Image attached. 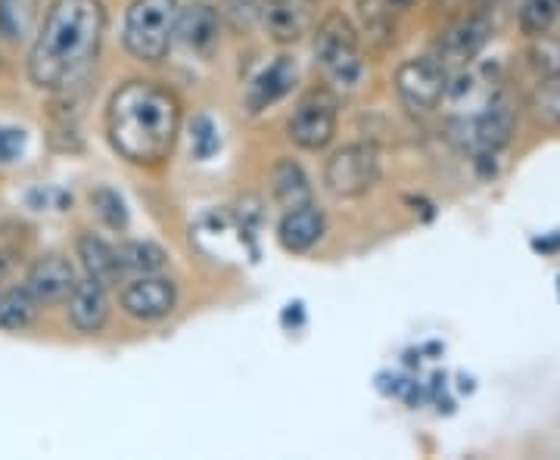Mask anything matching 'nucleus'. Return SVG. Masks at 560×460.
Instances as JSON below:
<instances>
[{"instance_id":"7","label":"nucleus","mask_w":560,"mask_h":460,"mask_svg":"<svg viewBox=\"0 0 560 460\" xmlns=\"http://www.w3.org/2000/svg\"><path fill=\"white\" fill-rule=\"evenodd\" d=\"M448 81H452V72L433 54L415 57L396 69V94L408 113L427 116V113L440 109V103L448 94Z\"/></svg>"},{"instance_id":"11","label":"nucleus","mask_w":560,"mask_h":460,"mask_svg":"<svg viewBox=\"0 0 560 460\" xmlns=\"http://www.w3.org/2000/svg\"><path fill=\"white\" fill-rule=\"evenodd\" d=\"M318 0H268L261 3L259 22L265 35L278 47H293L305 35H312L318 13H315Z\"/></svg>"},{"instance_id":"4","label":"nucleus","mask_w":560,"mask_h":460,"mask_svg":"<svg viewBox=\"0 0 560 460\" xmlns=\"http://www.w3.org/2000/svg\"><path fill=\"white\" fill-rule=\"evenodd\" d=\"M178 0H131L125 10L121 44L138 62L156 66L168 57L178 25Z\"/></svg>"},{"instance_id":"30","label":"nucleus","mask_w":560,"mask_h":460,"mask_svg":"<svg viewBox=\"0 0 560 460\" xmlns=\"http://www.w3.org/2000/svg\"><path fill=\"white\" fill-rule=\"evenodd\" d=\"M0 72H3V50H0Z\"/></svg>"},{"instance_id":"14","label":"nucleus","mask_w":560,"mask_h":460,"mask_svg":"<svg viewBox=\"0 0 560 460\" xmlns=\"http://www.w3.org/2000/svg\"><path fill=\"white\" fill-rule=\"evenodd\" d=\"M175 40L197 57H212V50L221 40V10L209 0H194L190 7H180Z\"/></svg>"},{"instance_id":"13","label":"nucleus","mask_w":560,"mask_h":460,"mask_svg":"<svg viewBox=\"0 0 560 460\" xmlns=\"http://www.w3.org/2000/svg\"><path fill=\"white\" fill-rule=\"evenodd\" d=\"M296 81H300V66H296V60L290 54H280V57H275L261 69L256 79L246 84L243 103H246V109L253 116H259L265 109L278 106L296 87Z\"/></svg>"},{"instance_id":"19","label":"nucleus","mask_w":560,"mask_h":460,"mask_svg":"<svg viewBox=\"0 0 560 460\" xmlns=\"http://www.w3.org/2000/svg\"><path fill=\"white\" fill-rule=\"evenodd\" d=\"M40 22V0H0V40L25 44L35 38Z\"/></svg>"},{"instance_id":"28","label":"nucleus","mask_w":560,"mask_h":460,"mask_svg":"<svg viewBox=\"0 0 560 460\" xmlns=\"http://www.w3.org/2000/svg\"><path fill=\"white\" fill-rule=\"evenodd\" d=\"M374 3H381L383 10H389L393 16H405V13L418 10L423 0H374Z\"/></svg>"},{"instance_id":"26","label":"nucleus","mask_w":560,"mask_h":460,"mask_svg":"<svg viewBox=\"0 0 560 460\" xmlns=\"http://www.w3.org/2000/svg\"><path fill=\"white\" fill-rule=\"evenodd\" d=\"M221 10V20L228 16V20H234V28H237V20H241L243 13V25L249 28L253 22H259V13H261V3L259 0H224V7Z\"/></svg>"},{"instance_id":"24","label":"nucleus","mask_w":560,"mask_h":460,"mask_svg":"<svg viewBox=\"0 0 560 460\" xmlns=\"http://www.w3.org/2000/svg\"><path fill=\"white\" fill-rule=\"evenodd\" d=\"M91 209L97 212V219H101L109 231H125V227H128V209H125V200H121L116 190L97 187V190L91 193Z\"/></svg>"},{"instance_id":"10","label":"nucleus","mask_w":560,"mask_h":460,"mask_svg":"<svg viewBox=\"0 0 560 460\" xmlns=\"http://www.w3.org/2000/svg\"><path fill=\"white\" fill-rule=\"evenodd\" d=\"M517 121H521L517 101H514L504 87H495L480 106L477 119L470 121V143H474L480 153L495 156V153H501L508 143L514 141Z\"/></svg>"},{"instance_id":"5","label":"nucleus","mask_w":560,"mask_h":460,"mask_svg":"<svg viewBox=\"0 0 560 460\" xmlns=\"http://www.w3.org/2000/svg\"><path fill=\"white\" fill-rule=\"evenodd\" d=\"M381 184V153L374 143H346L324 162V187L337 200H359Z\"/></svg>"},{"instance_id":"17","label":"nucleus","mask_w":560,"mask_h":460,"mask_svg":"<svg viewBox=\"0 0 560 460\" xmlns=\"http://www.w3.org/2000/svg\"><path fill=\"white\" fill-rule=\"evenodd\" d=\"M75 252H79L81 268H84V278H94V281L106 283V286H113V283L121 281L116 246L103 240L101 234L81 231L79 240H75Z\"/></svg>"},{"instance_id":"25","label":"nucleus","mask_w":560,"mask_h":460,"mask_svg":"<svg viewBox=\"0 0 560 460\" xmlns=\"http://www.w3.org/2000/svg\"><path fill=\"white\" fill-rule=\"evenodd\" d=\"M215 150H219V134H215V125H212L209 119L194 121V156H197V160H209Z\"/></svg>"},{"instance_id":"21","label":"nucleus","mask_w":560,"mask_h":460,"mask_svg":"<svg viewBox=\"0 0 560 460\" xmlns=\"http://www.w3.org/2000/svg\"><path fill=\"white\" fill-rule=\"evenodd\" d=\"M526 109L533 121L545 128V131H558L560 128V69L558 72H548L536 81L529 101H526Z\"/></svg>"},{"instance_id":"12","label":"nucleus","mask_w":560,"mask_h":460,"mask_svg":"<svg viewBox=\"0 0 560 460\" xmlns=\"http://www.w3.org/2000/svg\"><path fill=\"white\" fill-rule=\"evenodd\" d=\"M75 283H79L75 264L60 252H47V256L32 261L22 286L38 299V305H60V302L69 299Z\"/></svg>"},{"instance_id":"15","label":"nucleus","mask_w":560,"mask_h":460,"mask_svg":"<svg viewBox=\"0 0 560 460\" xmlns=\"http://www.w3.org/2000/svg\"><path fill=\"white\" fill-rule=\"evenodd\" d=\"M66 302H69V323L84 337L101 333L103 327L109 323L113 302H109V286L106 283L94 281V278H81Z\"/></svg>"},{"instance_id":"29","label":"nucleus","mask_w":560,"mask_h":460,"mask_svg":"<svg viewBox=\"0 0 560 460\" xmlns=\"http://www.w3.org/2000/svg\"><path fill=\"white\" fill-rule=\"evenodd\" d=\"M436 3H440L442 10H448V13H452V10H460L464 3H477V7H482L486 0H436ZM482 10H486V7H482Z\"/></svg>"},{"instance_id":"16","label":"nucleus","mask_w":560,"mask_h":460,"mask_svg":"<svg viewBox=\"0 0 560 460\" xmlns=\"http://www.w3.org/2000/svg\"><path fill=\"white\" fill-rule=\"evenodd\" d=\"M327 234V215L320 212L315 202L300 205V209H287L278 221V243L283 252L290 256H305L312 252Z\"/></svg>"},{"instance_id":"9","label":"nucleus","mask_w":560,"mask_h":460,"mask_svg":"<svg viewBox=\"0 0 560 460\" xmlns=\"http://www.w3.org/2000/svg\"><path fill=\"white\" fill-rule=\"evenodd\" d=\"M121 311L138 323H160L178 308V283L165 274H140L121 286Z\"/></svg>"},{"instance_id":"22","label":"nucleus","mask_w":560,"mask_h":460,"mask_svg":"<svg viewBox=\"0 0 560 460\" xmlns=\"http://www.w3.org/2000/svg\"><path fill=\"white\" fill-rule=\"evenodd\" d=\"M40 305L38 299L25 290V286H13L0 293V330L3 333H22L38 320Z\"/></svg>"},{"instance_id":"2","label":"nucleus","mask_w":560,"mask_h":460,"mask_svg":"<svg viewBox=\"0 0 560 460\" xmlns=\"http://www.w3.org/2000/svg\"><path fill=\"white\" fill-rule=\"evenodd\" d=\"M180 138V101L160 81L131 79L106 103V141L128 165L156 168Z\"/></svg>"},{"instance_id":"1","label":"nucleus","mask_w":560,"mask_h":460,"mask_svg":"<svg viewBox=\"0 0 560 460\" xmlns=\"http://www.w3.org/2000/svg\"><path fill=\"white\" fill-rule=\"evenodd\" d=\"M106 38L103 0H54L28 50V79L40 91L72 94L94 75Z\"/></svg>"},{"instance_id":"3","label":"nucleus","mask_w":560,"mask_h":460,"mask_svg":"<svg viewBox=\"0 0 560 460\" xmlns=\"http://www.w3.org/2000/svg\"><path fill=\"white\" fill-rule=\"evenodd\" d=\"M312 54L320 75L334 87H355L364 79V54H361L359 28L342 13H327L312 28Z\"/></svg>"},{"instance_id":"18","label":"nucleus","mask_w":560,"mask_h":460,"mask_svg":"<svg viewBox=\"0 0 560 460\" xmlns=\"http://www.w3.org/2000/svg\"><path fill=\"white\" fill-rule=\"evenodd\" d=\"M271 197H275V202H278L283 212L315 202L312 180H308V175H305V168H302L300 162L290 160V156L275 162V168H271Z\"/></svg>"},{"instance_id":"8","label":"nucleus","mask_w":560,"mask_h":460,"mask_svg":"<svg viewBox=\"0 0 560 460\" xmlns=\"http://www.w3.org/2000/svg\"><path fill=\"white\" fill-rule=\"evenodd\" d=\"M495 22L489 16V10L474 7L470 13L464 10L458 20L448 22V28L440 32V38L433 44V57L452 72V69H464L480 57L486 44L492 40Z\"/></svg>"},{"instance_id":"23","label":"nucleus","mask_w":560,"mask_h":460,"mask_svg":"<svg viewBox=\"0 0 560 460\" xmlns=\"http://www.w3.org/2000/svg\"><path fill=\"white\" fill-rule=\"evenodd\" d=\"M560 16V0H521L517 25L526 38H541L555 28Z\"/></svg>"},{"instance_id":"6","label":"nucleus","mask_w":560,"mask_h":460,"mask_svg":"<svg viewBox=\"0 0 560 460\" xmlns=\"http://www.w3.org/2000/svg\"><path fill=\"white\" fill-rule=\"evenodd\" d=\"M337 121H340V101L327 84H320L300 97L287 121V138L305 153H320L337 138Z\"/></svg>"},{"instance_id":"27","label":"nucleus","mask_w":560,"mask_h":460,"mask_svg":"<svg viewBox=\"0 0 560 460\" xmlns=\"http://www.w3.org/2000/svg\"><path fill=\"white\" fill-rule=\"evenodd\" d=\"M25 150V131L20 128H0V165L16 162Z\"/></svg>"},{"instance_id":"20","label":"nucleus","mask_w":560,"mask_h":460,"mask_svg":"<svg viewBox=\"0 0 560 460\" xmlns=\"http://www.w3.org/2000/svg\"><path fill=\"white\" fill-rule=\"evenodd\" d=\"M116 259H119L121 278L125 274L140 278V274H160V271H165L168 252L150 240H121L116 246Z\"/></svg>"}]
</instances>
